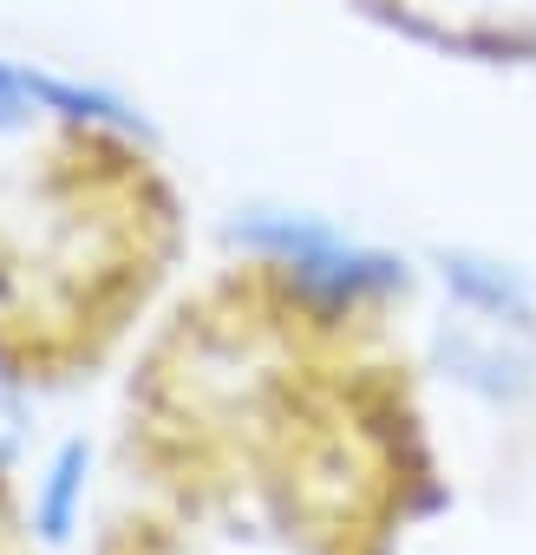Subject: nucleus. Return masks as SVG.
Instances as JSON below:
<instances>
[{
	"label": "nucleus",
	"mask_w": 536,
	"mask_h": 555,
	"mask_svg": "<svg viewBox=\"0 0 536 555\" xmlns=\"http://www.w3.org/2000/svg\"><path fill=\"white\" fill-rule=\"evenodd\" d=\"M0 555H53L47 535H40L34 490H27V477L8 457H0Z\"/></svg>",
	"instance_id": "nucleus-4"
},
{
	"label": "nucleus",
	"mask_w": 536,
	"mask_h": 555,
	"mask_svg": "<svg viewBox=\"0 0 536 555\" xmlns=\"http://www.w3.org/2000/svg\"><path fill=\"white\" fill-rule=\"evenodd\" d=\"M86 555H216V542H203L196 529H183L177 516L138 503V496H112L86 535Z\"/></svg>",
	"instance_id": "nucleus-3"
},
{
	"label": "nucleus",
	"mask_w": 536,
	"mask_h": 555,
	"mask_svg": "<svg viewBox=\"0 0 536 555\" xmlns=\"http://www.w3.org/2000/svg\"><path fill=\"white\" fill-rule=\"evenodd\" d=\"M196 248L177 164L125 118L60 105L0 144V386L118 379Z\"/></svg>",
	"instance_id": "nucleus-2"
},
{
	"label": "nucleus",
	"mask_w": 536,
	"mask_h": 555,
	"mask_svg": "<svg viewBox=\"0 0 536 555\" xmlns=\"http://www.w3.org/2000/svg\"><path fill=\"white\" fill-rule=\"evenodd\" d=\"M112 477L255 555H412L458 503L406 295L282 248L183 274L112 379Z\"/></svg>",
	"instance_id": "nucleus-1"
}]
</instances>
